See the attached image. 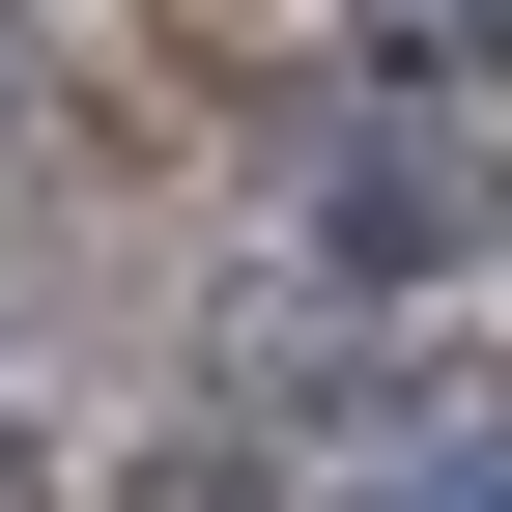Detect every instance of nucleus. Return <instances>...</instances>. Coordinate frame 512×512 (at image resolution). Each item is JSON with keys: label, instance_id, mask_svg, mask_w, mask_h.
Instances as JSON below:
<instances>
[{"label": "nucleus", "instance_id": "f257e3e1", "mask_svg": "<svg viewBox=\"0 0 512 512\" xmlns=\"http://www.w3.org/2000/svg\"><path fill=\"white\" fill-rule=\"evenodd\" d=\"M484 228H512V171H484V114H456V86H370L342 143L285 171V256H313L342 313H427V285H484Z\"/></svg>", "mask_w": 512, "mask_h": 512}, {"label": "nucleus", "instance_id": "f03ea898", "mask_svg": "<svg viewBox=\"0 0 512 512\" xmlns=\"http://www.w3.org/2000/svg\"><path fill=\"white\" fill-rule=\"evenodd\" d=\"M342 29H370V57H399V86H456V114L512 86V0H342Z\"/></svg>", "mask_w": 512, "mask_h": 512}, {"label": "nucleus", "instance_id": "7ed1b4c3", "mask_svg": "<svg viewBox=\"0 0 512 512\" xmlns=\"http://www.w3.org/2000/svg\"><path fill=\"white\" fill-rule=\"evenodd\" d=\"M342 512H512V427H399V456H370Z\"/></svg>", "mask_w": 512, "mask_h": 512}]
</instances>
